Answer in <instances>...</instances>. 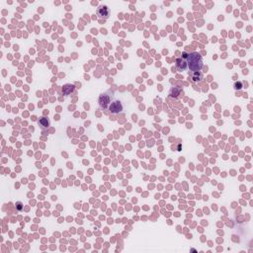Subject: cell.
<instances>
[{
  "instance_id": "obj_10",
  "label": "cell",
  "mask_w": 253,
  "mask_h": 253,
  "mask_svg": "<svg viewBox=\"0 0 253 253\" xmlns=\"http://www.w3.org/2000/svg\"><path fill=\"white\" fill-rule=\"evenodd\" d=\"M235 88H236V89H240V88H241V83H240V82L235 83Z\"/></svg>"
},
{
  "instance_id": "obj_4",
  "label": "cell",
  "mask_w": 253,
  "mask_h": 253,
  "mask_svg": "<svg viewBox=\"0 0 253 253\" xmlns=\"http://www.w3.org/2000/svg\"><path fill=\"white\" fill-rule=\"evenodd\" d=\"M109 15H110V10L107 6H105V5L99 6L98 9H97V16L98 17L103 18V19H108Z\"/></svg>"
},
{
  "instance_id": "obj_6",
  "label": "cell",
  "mask_w": 253,
  "mask_h": 253,
  "mask_svg": "<svg viewBox=\"0 0 253 253\" xmlns=\"http://www.w3.org/2000/svg\"><path fill=\"white\" fill-rule=\"evenodd\" d=\"M176 67H177L179 70H185L186 68L188 67L187 62H186L185 59L182 58V57L177 58V59H176Z\"/></svg>"
},
{
  "instance_id": "obj_8",
  "label": "cell",
  "mask_w": 253,
  "mask_h": 253,
  "mask_svg": "<svg viewBox=\"0 0 253 253\" xmlns=\"http://www.w3.org/2000/svg\"><path fill=\"white\" fill-rule=\"evenodd\" d=\"M193 79V81H201L202 79H203V75H202V73L201 72H195V74L193 75L192 77Z\"/></svg>"
},
{
  "instance_id": "obj_2",
  "label": "cell",
  "mask_w": 253,
  "mask_h": 253,
  "mask_svg": "<svg viewBox=\"0 0 253 253\" xmlns=\"http://www.w3.org/2000/svg\"><path fill=\"white\" fill-rule=\"evenodd\" d=\"M111 104V98L108 94H101L99 96V106L103 109H106L109 107V105Z\"/></svg>"
},
{
  "instance_id": "obj_7",
  "label": "cell",
  "mask_w": 253,
  "mask_h": 253,
  "mask_svg": "<svg viewBox=\"0 0 253 253\" xmlns=\"http://www.w3.org/2000/svg\"><path fill=\"white\" fill-rule=\"evenodd\" d=\"M75 87H74V85H72V84H64L62 86V93H63V95H69L71 94V93L74 91Z\"/></svg>"
},
{
  "instance_id": "obj_9",
  "label": "cell",
  "mask_w": 253,
  "mask_h": 253,
  "mask_svg": "<svg viewBox=\"0 0 253 253\" xmlns=\"http://www.w3.org/2000/svg\"><path fill=\"white\" fill-rule=\"evenodd\" d=\"M16 208H17L18 211H22V209H23V204H22L21 202H17V203H16Z\"/></svg>"
},
{
  "instance_id": "obj_5",
  "label": "cell",
  "mask_w": 253,
  "mask_h": 253,
  "mask_svg": "<svg viewBox=\"0 0 253 253\" xmlns=\"http://www.w3.org/2000/svg\"><path fill=\"white\" fill-rule=\"evenodd\" d=\"M38 124H39L40 128H41L42 130H48V128L51 126L50 119L45 117V116L41 117V118L38 120Z\"/></svg>"
},
{
  "instance_id": "obj_1",
  "label": "cell",
  "mask_w": 253,
  "mask_h": 253,
  "mask_svg": "<svg viewBox=\"0 0 253 253\" xmlns=\"http://www.w3.org/2000/svg\"><path fill=\"white\" fill-rule=\"evenodd\" d=\"M182 58H184L186 62H187V65L190 68V70L198 72L203 68V59L202 57L200 56L198 52H183Z\"/></svg>"
},
{
  "instance_id": "obj_3",
  "label": "cell",
  "mask_w": 253,
  "mask_h": 253,
  "mask_svg": "<svg viewBox=\"0 0 253 253\" xmlns=\"http://www.w3.org/2000/svg\"><path fill=\"white\" fill-rule=\"evenodd\" d=\"M109 110L111 111V113H113V114H119V113H121L123 111V105L120 101L116 100V101L112 102L110 104Z\"/></svg>"
}]
</instances>
